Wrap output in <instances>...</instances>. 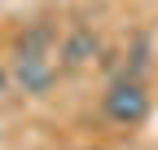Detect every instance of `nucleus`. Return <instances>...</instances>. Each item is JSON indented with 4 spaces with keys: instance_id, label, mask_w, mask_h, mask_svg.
I'll list each match as a JSON object with an SVG mask.
<instances>
[{
    "instance_id": "1",
    "label": "nucleus",
    "mask_w": 158,
    "mask_h": 150,
    "mask_svg": "<svg viewBox=\"0 0 158 150\" xmlns=\"http://www.w3.org/2000/svg\"><path fill=\"white\" fill-rule=\"evenodd\" d=\"M101 110H106L110 124L136 128V124H145V115H149V93H145V84L136 80V75H123V80H114L101 93Z\"/></svg>"
},
{
    "instance_id": "2",
    "label": "nucleus",
    "mask_w": 158,
    "mask_h": 150,
    "mask_svg": "<svg viewBox=\"0 0 158 150\" xmlns=\"http://www.w3.org/2000/svg\"><path fill=\"white\" fill-rule=\"evenodd\" d=\"M57 80V62H53V49H35V44H18V58H13V84L22 93H48Z\"/></svg>"
},
{
    "instance_id": "3",
    "label": "nucleus",
    "mask_w": 158,
    "mask_h": 150,
    "mask_svg": "<svg viewBox=\"0 0 158 150\" xmlns=\"http://www.w3.org/2000/svg\"><path fill=\"white\" fill-rule=\"evenodd\" d=\"M97 49H101V44H97L92 31H75L70 40L62 44V62H66V66H84L88 58H97Z\"/></svg>"
}]
</instances>
